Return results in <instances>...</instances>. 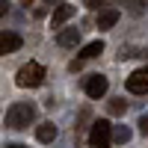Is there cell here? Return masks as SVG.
I'll return each mask as SVG.
<instances>
[{
    "label": "cell",
    "mask_w": 148,
    "mask_h": 148,
    "mask_svg": "<svg viewBox=\"0 0 148 148\" xmlns=\"http://www.w3.org/2000/svg\"><path fill=\"white\" fill-rule=\"evenodd\" d=\"M15 83L21 86V89H36V86L45 83V68H42L39 62H27V65H21L18 74H15Z\"/></svg>",
    "instance_id": "obj_1"
},
{
    "label": "cell",
    "mask_w": 148,
    "mask_h": 148,
    "mask_svg": "<svg viewBox=\"0 0 148 148\" xmlns=\"http://www.w3.org/2000/svg\"><path fill=\"white\" fill-rule=\"evenodd\" d=\"M36 119V107L33 104H12L9 110H6V125L9 127H27L30 121Z\"/></svg>",
    "instance_id": "obj_2"
},
{
    "label": "cell",
    "mask_w": 148,
    "mask_h": 148,
    "mask_svg": "<svg viewBox=\"0 0 148 148\" xmlns=\"http://www.w3.org/2000/svg\"><path fill=\"white\" fill-rule=\"evenodd\" d=\"M89 145L92 148H110L113 145V125L107 119H98L89 130Z\"/></svg>",
    "instance_id": "obj_3"
},
{
    "label": "cell",
    "mask_w": 148,
    "mask_h": 148,
    "mask_svg": "<svg viewBox=\"0 0 148 148\" xmlns=\"http://www.w3.org/2000/svg\"><path fill=\"white\" fill-rule=\"evenodd\" d=\"M125 86H127V92H133V95H145V92H148V65L136 68V71L125 80Z\"/></svg>",
    "instance_id": "obj_4"
},
{
    "label": "cell",
    "mask_w": 148,
    "mask_h": 148,
    "mask_svg": "<svg viewBox=\"0 0 148 148\" xmlns=\"http://www.w3.org/2000/svg\"><path fill=\"white\" fill-rule=\"evenodd\" d=\"M107 86H110V83H107L104 74H92V77L86 80V95L98 101V98H104V95H107Z\"/></svg>",
    "instance_id": "obj_5"
},
{
    "label": "cell",
    "mask_w": 148,
    "mask_h": 148,
    "mask_svg": "<svg viewBox=\"0 0 148 148\" xmlns=\"http://www.w3.org/2000/svg\"><path fill=\"white\" fill-rule=\"evenodd\" d=\"M18 47H21V36H18V33H9V30H3V33H0V56L15 53Z\"/></svg>",
    "instance_id": "obj_6"
},
{
    "label": "cell",
    "mask_w": 148,
    "mask_h": 148,
    "mask_svg": "<svg viewBox=\"0 0 148 148\" xmlns=\"http://www.w3.org/2000/svg\"><path fill=\"white\" fill-rule=\"evenodd\" d=\"M119 18H121L119 9H113V6L101 9V15H98V30H113L116 24H119Z\"/></svg>",
    "instance_id": "obj_7"
},
{
    "label": "cell",
    "mask_w": 148,
    "mask_h": 148,
    "mask_svg": "<svg viewBox=\"0 0 148 148\" xmlns=\"http://www.w3.org/2000/svg\"><path fill=\"white\" fill-rule=\"evenodd\" d=\"M56 42H59V47H77L80 30H77V27H62V30L56 33Z\"/></svg>",
    "instance_id": "obj_8"
},
{
    "label": "cell",
    "mask_w": 148,
    "mask_h": 148,
    "mask_svg": "<svg viewBox=\"0 0 148 148\" xmlns=\"http://www.w3.org/2000/svg\"><path fill=\"white\" fill-rule=\"evenodd\" d=\"M71 15H74V6H71V3H59V6H56V12H53V18H51L53 30H59V27H62V24H65Z\"/></svg>",
    "instance_id": "obj_9"
},
{
    "label": "cell",
    "mask_w": 148,
    "mask_h": 148,
    "mask_svg": "<svg viewBox=\"0 0 148 148\" xmlns=\"http://www.w3.org/2000/svg\"><path fill=\"white\" fill-rule=\"evenodd\" d=\"M36 139H39V142H53L56 139V125H51V121L39 125V127H36Z\"/></svg>",
    "instance_id": "obj_10"
},
{
    "label": "cell",
    "mask_w": 148,
    "mask_h": 148,
    "mask_svg": "<svg viewBox=\"0 0 148 148\" xmlns=\"http://www.w3.org/2000/svg\"><path fill=\"white\" fill-rule=\"evenodd\" d=\"M98 53H104V42H101V39L89 42V45H86L83 51H80V62H83V59H95Z\"/></svg>",
    "instance_id": "obj_11"
},
{
    "label": "cell",
    "mask_w": 148,
    "mask_h": 148,
    "mask_svg": "<svg viewBox=\"0 0 148 148\" xmlns=\"http://www.w3.org/2000/svg\"><path fill=\"white\" fill-rule=\"evenodd\" d=\"M130 139V127H125V125H121V127H113V142L116 145H125Z\"/></svg>",
    "instance_id": "obj_12"
},
{
    "label": "cell",
    "mask_w": 148,
    "mask_h": 148,
    "mask_svg": "<svg viewBox=\"0 0 148 148\" xmlns=\"http://www.w3.org/2000/svg\"><path fill=\"white\" fill-rule=\"evenodd\" d=\"M125 110H127V104L121 101V98H113V101H110V113L113 116H125Z\"/></svg>",
    "instance_id": "obj_13"
},
{
    "label": "cell",
    "mask_w": 148,
    "mask_h": 148,
    "mask_svg": "<svg viewBox=\"0 0 148 148\" xmlns=\"http://www.w3.org/2000/svg\"><path fill=\"white\" fill-rule=\"evenodd\" d=\"M139 130H142V136H148V116L139 119Z\"/></svg>",
    "instance_id": "obj_14"
},
{
    "label": "cell",
    "mask_w": 148,
    "mask_h": 148,
    "mask_svg": "<svg viewBox=\"0 0 148 148\" xmlns=\"http://www.w3.org/2000/svg\"><path fill=\"white\" fill-rule=\"evenodd\" d=\"M6 15V3H3V0H0V18H3Z\"/></svg>",
    "instance_id": "obj_15"
},
{
    "label": "cell",
    "mask_w": 148,
    "mask_h": 148,
    "mask_svg": "<svg viewBox=\"0 0 148 148\" xmlns=\"http://www.w3.org/2000/svg\"><path fill=\"white\" fill-rule=\"evenodd\" d=\"M9 148H24V145H9Z\"/></svg>",
    "instance_id": "obj_16"
}]
</instances>
